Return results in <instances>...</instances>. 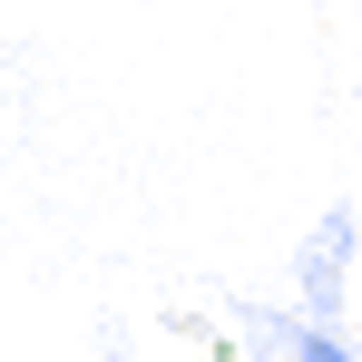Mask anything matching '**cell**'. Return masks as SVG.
<instances>
[{
  "mask_svg": "<svg viewBox=\"0 0 362 362\" xmlns=\"http://www.w3.org/2000/svg\"><path fill=\"white\" fill-rule=\"evenodd\" d=\"M343 264H353V206H333L294 255V303L264 313L274 323V353L255 362H362V343L343 333ZM206 362H245L235 343H206Z\"/></svg>",
  "mask_w": 362,
  "mask_h": 362,
  "instance_id": "6da1fadb",
  "label": "cell"
}]
</instances>
